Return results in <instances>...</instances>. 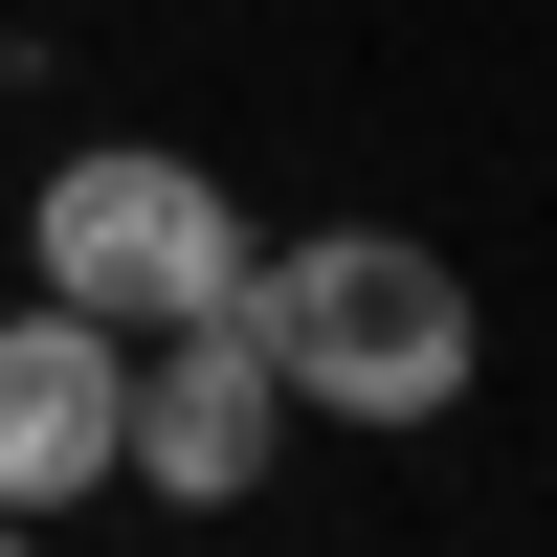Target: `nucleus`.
Segmentation results:
<instances>
[{"label":"nucleus","instance_id":"nucleus-2","mask_svg":"<svg viewBox=\"0 0 557 557\" xmlns=\"http://www.w3.org/2000/svg\"><path fill=\"white\" fill-rule=\"evenodd\" d=\"M0 246H23V290L112 312V335H201V312H246L268 223L223 201L201 157H157V134H89V157H45V201L0 223Z\"/></svg>","mask_w":557,"mask_h":557},{"label":"nucleus","instance_id":"nucleus-3","mask_svg":"<svg viewBox=\"0 0 557 557\" xmlns=\"http://www.w3.org/2000/svg\"><path fill=\"white\" fill-rule=\"evenodd\" d=\"M134 469V335L67 290H0V513H89V491Z\"/></svg>","mask_w":557,"mask_h":557},{"label":"nucleus","instance_id":"nucleus-4","mask_svg":"<svg viewBox=\"0 0 557 557\" xmlns=\"http://www.w3.org/2000/svg\"><path fill=\"white\" fill-rule=\"evenodd\" d=\"M268 469H290V380H268L246 312L134 335V469H112V491H157V513H246Z\"/></svg>","mask_w":557,"mask_h":557},{"label":"nucleus","instance_id":"nucleus-5","mask_svg":"<svg viewBox=\"0 0 557 557\" xmlns=\"http://www.w3.org/2000/svg\"><path fill=\"white\" fill-rule=\"evenodd\" d=\"M0 557H45V535H23V513H0Z\"/></svg>","mask_w":557,"mask_h":557},{"label":"nucleus","instance_id":"nucleus-1","mask_svg":"<svg viewBox=\"0 0 557 557\" xmlns=\"http://www.w3.org/2000/svg\"><path fill=\"white\" fill-rule=\"evenodd\" d=\"M246 335L290 380V424H446L491 380V312L424 223H312V246H246Z\"/></svg>","mask_w":557,"mask_h":557}]
</instances>
